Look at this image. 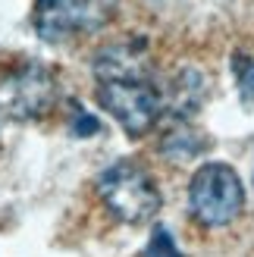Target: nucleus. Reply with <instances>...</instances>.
Listing matches in <instances>:
<instances>
[{"label": "nucleus", "mask_w": 254, "mask_h": 257, "mask_svg": "<svg viewBox=\"0 0 254 257\" xmlns=\"http://www.w3.org/2000/svg\"><path fill=\"white\" fill-rule=\"evenodd\" d=\"M97 195L116 220L129 226H142L154 220L163 204L160 188L154 185V176L135 160H116L113 166H107L97 176Z\"/></svg>", "instance_id": "obj_1"}, {"label": "nucleus", "mask_w": 254, "mask_h": 257, "mask_svg": "<svg viewBox=\"0 0 254 257\" xmlns=\"http://www.w3.org/2000/svg\"><path fill=\"white\" fill-rule=\"evenodd\" d=\"M188 207L201 226H229L245 207V185L229 163H204L188 182Z\"/></svg>", "instance_id": "obj_2"}, {"label": "nucleus", "mask_w": 254, "mask_h": 257, "mask_svg": "<svg viewBox=\"0 0 254 257\" xmlns=\"http://www.w3.org/2000/svg\"><path fill=\"white\" fill-rule=\"evenodd\" d=\"M97 104L132 138L145 135L163 113V94L151 79H116L97 85Z\"/></svg>", "instance_id": "obj_3"}, {"label": "nucleus", "mask_w": 254, "mask_h": 257, "mask_svg": "<svg viewBox=\"0 0 254 257\" xmlns=\"http://www.w3.org/2000/svg\"><path fill=\"white\" fill-rule=\"evenodd\" d=\"M116 16V0H38L32 25L44 41L97 32Z\"/></svg>", "instance_id": "obj_4"}, {"label": "nucleus", "mask_w": 254, "mask_h": 257, "mask_svg": "<svg viewBox=\"0 0 254 257\" xmlns=\"http://www.w3.org/2000/svg\"><path fill=\"white\" fill-rule=\"evenodd\" d=\"M60 85L57 75L47 66L29 63L19 72H13L10 79L0 85V116L10 119H35L57 104Z\"/></svg>", "instance_id": "obj_5"}, {"label": "nucleus", "mask_w": 254, "mask_h": 257, "mask_svg": "<svg viewBox=\"0 0 254 257\" xmlns=\"http://www.w3.org/2000/svg\"><path fill=\"white\" fill-rule=\"evenodd\" d=\"M163 94V110L170 113L176 122H185L188 116H195V113L204 107L207 100V75L188 66V69H179L173 75V82L167 85V91Z\"/></svg>", "instance_id": "obj_6"}, {"label": "nucleus", "mask_w": 254, "mask_h": 257, "mask_svg": "<svg viewBox=\"0 0 254 257\" xmlns=\"http://www.w3.org/2000/svg\"><path fill=\"white\" fill-rule=\"evenodd\" d=\"M94 75L100 82L148 79V50H145V41H122V44L104 47L94 57Z\"/></svg>", "instance_id": "obj_7"}, {"label": "nucleus", "mask_w": 254, "mask_h": 257, "mask_svg": "<svg viewBox=\"0 0 254 257\" xmlns=\"http://www.w3.org/2000/svg\"><path fill=\"white\" fill-rule=\"evenodd\" d=\"M207 148H210V141L204 138V132L192 128L188 122H176L160 138V151L167 154L170 160H176V163L195 160V157H201V154H207Z\"/></svg>", "instance_id": "obj_8"}, {"label": "nucleus", "mask_w": 254, "mask_h": 257, "mask_svg": "<svg viewBox=\"0 0 254 257\" xmlns=\"http://www.w3.org/2000/svg\"><path fill=\"white\" fill-rule=\"evenodd\" d=\"M232 75H235L242 104L251 107L254 104V57H248V54H232Z\"/></svg>", "instance_id": "obj_9"}, {"label": "nucleus", "mask_w": 254, "mask_h": 257, "mask_svg": "<svg viewBox=\"0 0 254 257\" xmlns=\"http://www.w3.org/2000/svg\"><path fill=\"white\" fill-rule=\"evenodd\" d=\"M145 257H185L179 251V245H176V238L170 229H163L157 226L154 232H151V241H148V248H145Z\"/></svg>", "instance_id": "obj_10"}, {"label": "nucleus", "mask_w": 254, "mask_h": 257, "mask_svg": "<svg viewBox=\"0 0 254 257\" xmlns=\"http://www.w3.org/2000/svg\"><path fill=\"white\" fill-rule=\"evenodd\" d=\"M69 132L75 138H91L100 132V119L94 116V113L82 110L79 104H72V116H69Z\"/></svg>", "instance_id": "obj_11"}]
</instances>
